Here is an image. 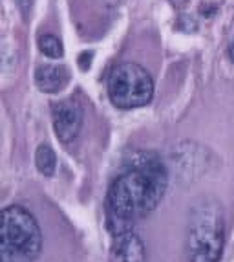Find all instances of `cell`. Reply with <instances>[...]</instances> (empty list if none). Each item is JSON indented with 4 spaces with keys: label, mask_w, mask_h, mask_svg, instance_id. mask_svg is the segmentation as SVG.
<instances>
[{
    "label": "cell",
    "mask_w": 234,
    "mask_h": 262,
    "mask_svg": "<svg viewBox=\"0 0 234 262\" xmlns=\"http://www.w3.org/2000/svg\"><path fill=\"white\" fill-rule=\"evenodd\" d=\"M169 174L161 160L152 152L134 158L132 165L112 182L106 196L110 226L119 224L117 233L125 231V224L141 219L157 207L165 196Z\"/></svg>",
    "instance_id": "1"
},
{
    "label": "cell",
    "mask_w": 234,
    "mask_h": 262,
    "mask_svg": "<svg viewBox=\"0 0 234 262\" xmlns=\"http://www.w3.org/2000/svg\"><path fill=\"white\" fill-rule=\"evenodd\" d=\"M225 224L218 202L196 204L189 219L185 236L186 257L191 262H218L223 249Z\"/></svg>",
    "instance_id": "2"
},
{
    "label": "cell",
    "mask_w": 234,
    "mask_h": 262,
    "mask_svg": "<svg viewBox=\"0 0 234 262\" xmlns=\"http://www.w3.org/2000/svg\"><path fill=\"white\" fill-rule=\"evenodd\" d=\"M42 249V233L35 216L20 206L2 211L0 253L2 262H33Z\"/></svg>",
    "instance_id": "3"
},
{
    "label": "cell",
    "mask_w": 234,
    "mask_h": 262,
    "mask_svg": "<svg viewBox=\"0 0 234 262\" xmlns=\"http://www.w3.org/2000/svg\"><path fill=\"white\" fill-rule=\"evenodd\" d=\"M108 97L117 108L130 110L148 105L154 97V81L135 62L117 64L108 75Z\"/></svg>",
    "instance_id": "4"
},
{
    "label": "cell",
    "mask_w": 234,
    "mask_h": 262,
    "mask_svg": "<svg viewBox=\"0 0 234 262\" xmlns=\"http://www.w3.org/2000/svg\"><path fill=\"white\" fill-rule=\"evenodd\" d=\"M53 128L61 143H72L83 127V110L69 99L57 101L52 105Z\"/></svg>",
    "instance_id": "5"
},
{
    "label": "cell",
    "mask_w": 234,
    "mask_h": 262,
    "mask_svg": "<svg viewBox=\"0 0 234 262\" xmlns=\"http://www.w3.org/2000/svg\"><path fill=\"white\" fill-rule=\"evenodd\" d=\"M110 255H112V262H147L143 241L128 229L115 233Z\"/></svg>",
    "instance_id": "6"
},
{
    "label": "cell",
    "mask_w": 234,
    "mask_h": 262,
    "mask_svg": "<svg viewBox=\"0 0 234 262\" xmlns=\"http://www.w3.org/2000/svg\"><path fill=\"white\" fill-rule=\"evenodd\" d=\"M69 83V70L64 64H40L35 70V84L40 92L55 94Z\"/></svg>",
    "instance_id": "7"
},
{
    "label": "cell",
    "mask_w": 234,
    "mask_h": 262,
    "mask_svg": "<svg viewBox=\"0 0 234 262\" xmlns=\"http://www.w3.org/2000/svg\"><path fill=\"white\" fill-rule=\"evenodd\" d=\"M35 165L39 169L40 174L53 176L57 170V156L55 150L50 145H39L35 150Z\"/></svg>",
    "instance_id": "8"
},
{
    "label": "cell",
    "mask_w": 234,
    "mask_h": 262,
    "mask_svg": "<svg viewBox=\"0 0 234 262\" xmlns=\"http://www.w3.org/2000/svg\"><path fill=\"white\" fill-rule=\"evenodd\" d=\"M39 50L42 55L50 57V59H61V57L64 55L62 42L57 39L55 35H40L39 37Z\"/></svg>",
    "instance_id": "9"
},
{
    "label": "cell",
    "mask_w": 234,
    "mask_h": 262,
    "mask_svg": "<svg viewBox=\"0 0 234 262\" xmlns=\"http://www.w3.org/2000/svg\"><path fill=\"white\" fill-rule=\"evenodd\" d=\"M91 57H93V53L91 52H83L81 53V55H79V68H81V70H84L86 72L88 68H90L91 66Z\"/></svg>",
    "instance_id": "10"
},
{
    "label": "cell",
    "mask_w": 234,
    "mask_h": 262,
    "mask_svg": "<svg viewBox=\"0 0 234 262\" xmlns=\"http://www.w3.org/2000/svg\"><path fill=\"white\" fill-rule=\"evenodd\" d=\"M229 55H230V59H232V62H234V40L230 42V46H229Z\"/></svg>",
    "instance_id": "11"
}]
</instances>
